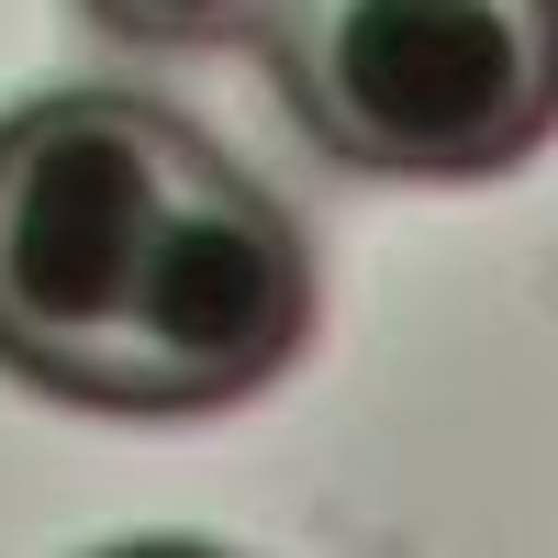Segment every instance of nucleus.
<instances>
[{"label":"nucleus","instance_id":"1","mask_svg":"<svg viewBox=\"0 0 558 558\" xmlns=\"http://www.w3.org/2000/svg\"><path fill=\"white\" fill-rule=\"evenodd\" d=\"M202 157L213 134L134 89H45L0 112V368L12 380L101 413L134 279Z\"/></svg>","mask_w":558,"mask_h":558},{"label":"nucleus","instance_id":"2","mask_svg":"<svg viewBox=\"0 0 558 558\" xmlns=\"http://www.w3.org/2000/svg\"><path fill=\"white\" fill-rule=\"evenodd\" d=\"M268 57L357 179H492L558 134V0H279Z\"/></svg>","mask_w":558,"mask_h":558},{"label":"nucleus","instance_id":"3","mask_svg":"<svg viewBox=\"0 0 558 558\" xmlns=\"http://www.w3.org/2000/svg\"><path fill=\"white\" fill-rule=\"evenodd\" d=\"M302 336H313V235L291 223V202L268 179H246L213 146L157 223V257L134 279L101 413L179 425V413L257 402L302 357Z\"/></svg>","mask_w":558,"mask_h":558},{"label":"nucleus","instance_id":"4","mask_svg":"<svg viewBox=\"0 0 558 558\" xmlns=\"http://www.w3.org/2000/svg\"><path fill=\"white\" fill-rule=\"evenodd\" d=\"M112 45H157V57H213V45H268L279 0H78Z\"/></svg>","mask_w":558,"mask_h":558},{"label":"nucleus","instance_id":"5","mask_svg":"<svg viewBox=\"0 0 558 558\" xmlns=\"http://www.w3.org/2000/svg\"><path fill=\"white\" fill-rule=\"evenodd\" d=\"M101 558H223V547H202V536H146V547H101Z\"/></svg>","mask_w":558,"mask_h":558}]
</instances>
